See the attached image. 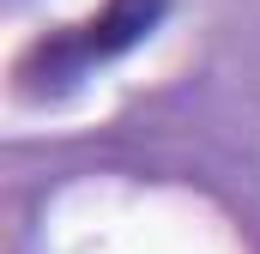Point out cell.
<instances>
[{
    "label": "cell",
    "instance_id": "obj_1",
    "mask_svg": "<svg viewBox=\"0 0 260 254\" xmlns=\"http://www.w3.org/2000/svg\"><path fill=\"white\" fill-rule=\"evenodd\" d=\"M170 18V0H103V12L37 37L24 55H18V91L24 97H67L79 91L91 73H103L109 61L133 55L157 24Z\"/></svg>",
    "mask_w": 260,
    "mask_h": 254
}]
</instances>
